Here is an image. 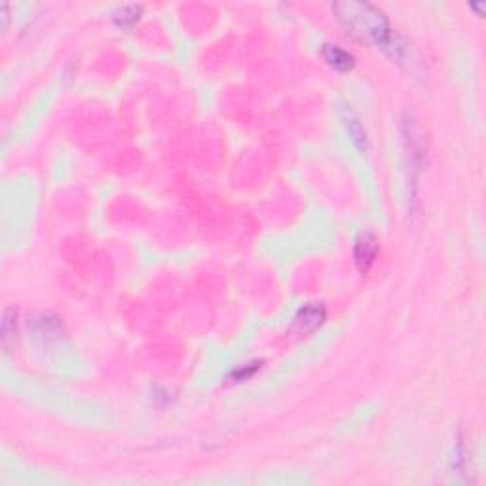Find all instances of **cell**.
<instances>
[{
  "mask_svg": "<svg viewBox=\"0 0 486 486\" xmlns=\"http://www.w3.org/2000/svg\"><path fill=\"white\" fill-rule=\"evenodd\" d=\"M332 12L338 17L346 31L359 40L373 42L374 46L382 48L386 54L401 57L403 46L399 44L397 36H393L386 14L369 2H334Z\"/></svg>",
  "mask_w": 486,
  "mask_h": 486,
  "instance_id": "cell-1",
  "label": "cell"
},
{
  "mask_svg": "<svg viewBox=\"0 0 486 486\" xmlns=\"http://www.w3.org/2000/svg\"><path fill=\"white\" fill-rule=\"evenodd\" d=\"M327 319V308L323 302H310L306 306L297 312V316L292 319L291 331L297 334H308L314 332L317 327H321Z\"/></svg>",
  "mask_w": 486,
  "mask_h": 486,
  "instance_id": "cell-2",
  "label": "cell"
},
{
  "mask_svg": "<svg viewBox=\"0 0 486 486\" xmlns=\"http://www.w3.org/2000/svg\"><path fill=\"white\" fill-rule=\"evenodd\" d=\"M378 251H380V245H378L376 235L371 234V232H361V234L357 235L356 247H354V259H356L357 268L363 274H367L371 270L374 260L378 257Z\"/></svg>",
  "mask_w": 486,
  "mask_h": 486,
  "instance_id": "cell-3",
  "label": "cell"
},
{
  "mask_svg": "<svg viewBox=\"0 0 486 486\" xmlns=\"http://www.w3.org/2000/svg\"><path fill=\"white\" fill-rule=\"evenodd\" d=\"M340 118L342 121H344V128H346V131H348L351 143L356 145L357 150L364 152L367 146H369V137H367V130L363 128V124H361V120H359V116H357L356 111H354L349 105H342Z\"/></svg>",
  "mask_w": 486,
  "mask_h": 486,
  "instance_id": "cell-4",
  "label": "cell"
},
{
  "mask_svg": "<svg viewBox=\"0 0 486 486\" xmlns=\"http://www.w3.org/2000/svg\"><path fill=\"white\" fill-rule=\"evenodd\" d=\"M321 56H323L325 61H327L334 71H338V73H349V71L354 69V65H356L354 56L348 54L346 49L334 46V44H323V46H321Z\"/></svg>",
  "mask_w": 486,
  "mask_h": 486,
  "instance_id": "cell-5",
  "label": "cell"
},
{
  "mask_svg": "<svg viewBox=\"0 0 486 486\" xmlns=\"http://www.w3.org/2000/svg\"><path fill=\"white\" fill-rule=\"evenodd\" d=\"M16 327H17V312L14 308L4 310L2 316V346L6 351H10L12 344L16 340Z\"/></svg>",
  "mask_w": 486,
  "mask_h": 486,
  "instance_id": "cell-6",
  "label": "cell"
},
{
  "mask_svg": "<svg viewBox=\"0 0 486 486\" xmlns=\"http://www.w3.org/2000/svg\"><path fill=\"white\" fill-rule=\"evenodd\" d=\"M143 14V6L141 4H126L114 12V23L118 27H131L139 21V17Z\"/></svg>",
  "mask_w": 486,
  "mask_h": 486,
  "instance_id": "cell-7",
  "label": "cell"
},
{
  "mask_svg": "<svg viewBox=\"0 0 486 486\" xmlns=\"http://www.w3.org/2000/svg\"><path fill=\"white\" fill-rule=\"evenodd\" d=\"M260 364H262V361H253V363H247V364H243V367H238V369H234V371L230 373L228 380L230 382L247 380V378H251L253 374L259 371Z\"/></svg>",
  "mask_w": 486,
  "mask_h": 486,
  "instance_id": "cell-8",
  "label": "cell"
},
{
  "mask_svg": "<svg viewBox=\"0 0 486 486\" xmlns=\"http://www.w3.org/2000/svg\"><path fill=\"white\" fill-rule=\"evenodd\" d=\"M8 10H10V6L8 4H2L0 6V16H2V29H6L8 27Z\"/></svg>",
  "mask_w": 486,
  "mask_h": 486,
  "instance_id": "cell-9",
  "label": "cell"
},
{
  "mask_svg": "<svg viewBox=\"0 0 486 486\" xmlns=\"http://www.w3.org/2000/svg\"><path fill=\"white\" fill-rule=\"evenodd\" d=\"M470 8H471V10H475V12H477L478 16H483V12H485V4H473V2H471Z\"/></svg>",
  "mask_w": 486,
  "mask_h": 486,
  "instance_id": "cell-10",
  "label": "cell"
}]
</instances>
